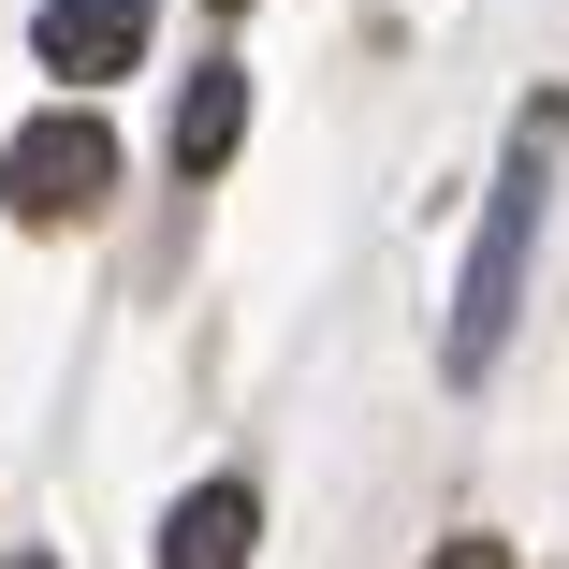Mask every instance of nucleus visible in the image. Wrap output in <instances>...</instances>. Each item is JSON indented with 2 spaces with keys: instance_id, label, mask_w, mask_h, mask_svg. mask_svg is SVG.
<instances>
[{
  "instance_id": "6",
  "label": "nucleus",
  "mask_w": 569,
  "mask_h": 569,
  "mask_svg": "<svg viewBox=\"0 0 569 569\" xmlns=\"http://www.w3.org/2000/svg\"><path fill=\"white\" fill-rule=\"evenodd\" d=\"M423 569H511V540H438Z\"/></svg>"
},
{
  "instance_id": "7",
  "label": "nucleus",
  "mask_w": 569,
  "mask_h": 569,
  "mask_svg": "<svg viewBox=\"0 0 569 569\" xmlns=\"http://www.w3.org/2000/svg\"><path fill=\"white\" fill-rule=\"evenodd\" d=\"M0 569H59V555H0Z\"/></svg>"
},
{
  "instance_id": "8",
  "label": "nucleus",
  "mask_w": 569,
  "mask_h": 569,
  "mask_svg": "<svg viewBox=\"0 0 569 569\" xmlns=\"http://www.w3.org/2000/svg\"><path fill=\"white\" fill-rule=\"evenodd\" d=\"M219 16H234V0H219Z\"/></svg>"
},
{
  "instance_id": "4",
  "label": "nucleus",
  "mask_w": 569,
  "mask_h": 569,
  "mask_svg": "<svg viewBox=\"0 0 569 569\" xmlns=\"http://www.w3.org/2000/svg\"><path fill=\"white\" fill-rule=\"evenodd\" d=\"M249 540H263V497L249 482H190L161 511V569H249Z\"/></svg>"
},
{
  "instance_id": "3",
  "label": "nucleus",
  "mask_w": 569,
  "mask_h": 569,
  "mask_svg": "<svg viewBox=\"0 0 569 569\" xmlns=\"http://www.w3.org/2000/svg\"><path fill=\"white\" fill-rule=\"evenodd\" d=\"M147 30H161V0H44V16H30V59L59 88H118L147 59Z\"/></svg>"
},
{
  "instance_id": "5",
  "label": "nucleus",
  "mask_w": 569,
  "mask_h": 569,
  "mask_svg": "<svg viewBox=\"0 0 569 569\" xmlns=\"http://www.w3.org/2000/svg\"><path fill=\"white\" fill-rule=\"evenodd\" d=\"M234 147H249V73H234V59H204V73L176 88V176H219Z\"/></svg>"
},
{
  "instance_id": "1",
  "label": "nucleus",
  "mask_w": 569,
  "mask_h": 569,
  "mask_svg": "<svg viewBox=\"0 0 569 569\" xmlns=\"http://www.w3.org/2000/svg\"><path fill=\"white\" fill-rule=\"evenodd\" d=\"M540 147H555V102L526 118V161L497 176L482 234H468V292H452V336H438V366H452V380H497L511 321H526V263H540Z\"/></svg>"
},
{
  "instance_id": "2",
  "label": "nucleus",
  "mask_w": 569,
  "mask_h": 569,
  "mask_svg": "<svg viewBox=\"0 0 569 569\" xmlns=\"http://www.w3.org/2000/svg\"><path fill=\"white\" fill-rule=\"evenodd\" d=\"M102 176H118V132L73 118V102H59V118H30L16 147H0V204H16V219H88V204H102Z\"/></svg>"
}]
</instances>
